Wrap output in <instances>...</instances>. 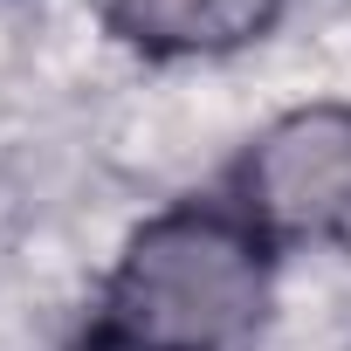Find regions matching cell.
Wrapping results in <instances>:
<instances>
[{
	"instance_id": "1",
	"label": "cell",
	"mask_w": 351,
	"mask_h": 351,
	"mask_svg": "<svg viewBox=\"0 0 351 351\" xmlns=\"http://www.w3.org/2000/svg\"><path fill=\"white\" fill-rule=\"evenodd\" d=\"M276 255L228 200H172L131 228L90 330L138 351H248L276 303Z\"/></svg>"
},
{
	"instance_id": "4",
	"label": "cell",
	"mask_w": 351,
	"mask_h": 351,
	"mask_svg": "<svg viewBox=\"0 0 351 351\" xmlns=\"http://www.w3.org/2000/svg\"><path fill=\"white\" fill-rule=\"evenodd\" d=\"M76 351H138V344H117V337H97V330H83V337H76Z\"/></svg>"
},
{
	"instance_id": "2",
	"label": "cell",
	"mask_w": 351,
	"mask_h": 351,
	"mask_svg": "<svg viewBox=\"0 0 351 351\" xmlns=\"http://www.w3.org/2000/svg\"><path fill=\"white\" fill-rule=\"evenodd\" d=\"M234 214H248L276 248L351 241V104H296L269 117L228 165Z\"/></svg>"
},
{
	"instance_id": "3",
	"label": "cell",
	"mask_w": 351,
	"mask_h": 351,
	"mask_svg": "<svg viewBox=\"0 0 351 351\" xmlns=\"http://www.w3.org/2000/svg\"><path fill=\"white\" fill-rule=\"evenodd\" d=\"M104 28L145 62H221L282 21L289 0H97Z\"/></svg>"
}]
</instances>
